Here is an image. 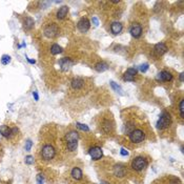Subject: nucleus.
<instances>
[{"instance_id": "obj_1", "label": "nucleus", "mask_w": 184, "mask_h": 184, "mask_svg": "<svg viewBox=\"0 0 184 184\" xmlns=\"http://www.w3.org/2000/svg\"><path fill=\"white\" fill-rule=\"evenodd\" d=\"M147 164H148V162L145 157L138 156L133 159V161L130 163V166L135 172H143V170L147 167Z\"/></svg>"}, {"instance_id": "obj_2", "label": "nucleus", "mask_w": 184, "mask_h": 184, "mask_svg": "<svg viewBox=\"0 0 184 184\" xmlns=\"http://www.w3.org/2000/svg\"><path fill=\"white\" fill-rule=\"evenodd\" d=\"M170 124H172V117H170L169 113L163 112L159 118V120L157 122V128L158 129H165Z\"/></svg>"}, {"instance_id": "obj_3", "label": "nucleus", "mask_w": 184, "mask_h": 184, "mask_svg": "<svg viewBox=\"0 0 184 184\" xmlns=\"http://www.w3.org/2000/svg\"><path fill=\"white\" fill-rule=\"evenodd\" d=\"M129 140L133 143H141L144 139H145V133L139 128H135L128 134Z\"/></svg>"}, {"instance_id": "obj_4", "label": "nucleus", "mask_w": 184, "mask_h": 184, "mask_svg": "<svg viewBox=\"0 0 184 184\" xmlns=\"http://www.w3.org/2000/svg\"><path fill=\"white\" fill-rule=\"evenodd\" d=\"M101 130L103 131V133L107 134V135H111L113 131H114V122H113V119L112 118H105V119H103L101 121Z\"/></svg>"}, {"instance_id": "obj_5", "label": "nucleus", "mask_w": 184, "mask_h": 184, "mask_svg": "<svg viewBox=\"0 0 184 184\" xmlns=\"http://www.w3.org/2000/svg\"><path fill=\"white\" fill-rule=\"evenodd\" d=\"M55 154H56V150L55 148L53 147L52 145H49V144H46V145H44L41 149V156L44 160H51L53 159V158L55 157Z\"/></svg>"}, {"instance_id": "obj_6", "label": "nucleus", "mask_w": 184, "mask_h": 184, "mask_svg": "<svg viewBox=\"0 0 184 184\" xmlns=\"http://www.w3.org/2000/svg\"><path fill=\"white\" fill-rule=\"evenodd\" d=\"M58 32H59V29L57 24L55 23H51L48 25L45 26L44 29V35L47 37V38H54L58 35Z\"/></svg>"}, {"instance_id": "obj_7", "label": "nucleus", "mask_w": 184, "mask_h": 184, "mask_svg": "<svg viewBox=\"0 0 184 184\" xmlns=\"http://www.w3.org/2000/svg\"><path fill=\"white\" fill-rule=\"evenodd\" d=\"M71 87L75 91H80V90H82L85 87V80H84L83 78H81V77L75 78V79H73V80H72Z\"/></svg>"}, {"instance_id": "obj_8", "label": "nucleus", "mask_w": 184, "mask_h": 184, "mask_svg": "<svg viewBox=\"0 0 184 184\" xmlns=\"http://www.w3.org/2000/svg\"><path fill=\"white\" fill-rule=\"evenodd\" d=\"M88 154H89V156L91 157V159H93V160H100L101 158L103 157L102 148L99 147V146H93V147H90L89 150H88Z\"/></svg>"}, {"instance_id": "obj_9", "label": "nucleus", "mask_w": 184, "mask_h": 184, "mask_svg": "<svg viewBox=\"0 0 184 184\" xmlns=\"http://www.w3.org/2000/svg\"><path fill=\"white\" fill-rule=\"evenodd\" d=\"M77 28H78V30L80 31L81 33H86L89 30V28H90V23H89L88 19L86 17L81 18L80 20L78 21V23H77Z\"/></svg>"}, {"instance_id": "obj_10", "label": "nucleus", "mask_w": 184, "mask_h": 184, "mask_svg": "<svg viewBox=\"0 0 184 184\" xmlns=\"http://www.w3.org/2000/svg\"><path fill=\"white\" fill-rule=\"evenodd\" d=\"M166 52H167V46L165 45L164 42L157 43V44L154 46V53L156 54V56H158V57H161L162 55L165 54Z\"/></svg>"}, {"instance_id": "obj_11", "label": "nucleus", "mask_w": 184, "mask_h": 184, "mask_svg": "<svg viewBox=\"0 0 184 184\" xmlns=\"http://www.w3.org/2000/svg\"><path fill=\"white\" fill-rule=\"evenodd\" d=\"M129 33L134 38H139L142 34V26L139 23H133L130 25Z\"/></svg>"}, {"instance_id": "obj_12", "label": "nucleus", "mask_w": 184, "mask_h": 184, "mask_svg": "<svg viewBox=\"0 0 184 184\" xmlns=\"http://www.w3.org/2000/svg\"><path fill=\"white\" fill-rule=\"evenodd\" d=\"M157 79L159 81H162V82H169V81L173 80V75L168 71H162L157 75Z\"/></svg>"}, {"instance_id": "obj_13", "label": "nucleus", "mask_w": 184, "mask_h": 184, "mask_svg": "<svg viewBox=\"0 0 184 184\" xmlns=\"http://www.w3.org/2000/svg\"><path fill=\"white\" fill-rule=\"evenodd\" d=\"M136 75H137V70L135 68H130V69H127L126 72L124 73L123 79L124 81H134Z\"/></svg>"}, {"instance_id": "obj_14", "label": "nucleus", "mask_w": 184, "mask_h": 184, "mask_svg": "<svg viewBox=\"0 0 184 184\" xmlns=\"http://www.w3.org/2000/svg\"><path fill=\"white\" fill-rule=\"evenodd\" d=\"M114 175L116 177H119V178H122V177H125L126 176V168L124 165H121V164H118L114 167Z\"/></svg>"}, {"instance_id": "obj_15", "label": "nucleus", "mask_w": 184, "mask_h": 184, "mask_svg": "<svg viewBox=\"0 0 184 184\" xmlns=\"http://www.w3.org/2000/svg\"><path fill=\"white\" fill-rule=\"evenodd\" d=\"M59 64H60V66H61V70L65 72V71H68L73 65V61L70 58L64 57V58H62V59L59 60Z\"/></svg>"}, {"instance_id": "obj_16", "label": "nucleus", "mask_w": 184, "mask_h": 184, "mask_svg": "<svg viewBox=\"0 0 184 184\" xmlns=\"http://www.w3.org/2000/svg\"><path fill=\"white\" fill-rule=\"evenodd\" d=\"M123 30V25L120 22H113L111 24V32L114 35H119Z\"/></svg>"}, {"instance_id": "obj_17", "label": "nucleus", "mask_w": 184, "mask_h": 184, "mask_svg": "<svg viewBox=\"0 0 184 184\" xmlns=\"http://www.w3.org/2000/svg\"><path fill=\"white\" fill-rule=\"evenodd\" d=\"M71 176H72V178H73L74 180L78 181V180H81V179H82V177H83V173H82V170H81L80 168L76 166V167H74V168L72 169Z\"/></svg>"}, {"instance_id": "obj_18", "label": "nucleus", "mask_w": 184, "mask_h": 184, "mask_svg": "<svg viewBox=\"0 0 184 184\" xmlns=\"http://www.w3.org/2000/svg\"><path fill=\"white\" fill-rule=\"evenodd\" d=\"M69 11H70V9H69L68 5H62V6L58 10V12H57V18H58V19H63V18H65V17L68 16V14H69Z\"/></svg>"}, {"instance_id": "obj_19", "label": "nucleus", "mask_w": 184, "mask_h": 184, "mask_svg": "<svg viewBox=\"0 0 184 184\" xmlns=\"http://www.w3.org/2000/svg\"><path fill=\"white\" fill-rule=\"evenodd\" d=\"M79 134L76 130H71L65 135V142H70V141H78Z\"/></svg>"}, {"instance_id": "obj_20", "label": "nucleus", "mask_w": 184, "mask_h": 184, "mask_svg": "<svg viewBox=\"0 0 184 184\" xmlns=\"http://www.w3.org/2000/svg\"><path fill=\"white\" fill-rule=\"evenodd\" d=\"M0 134H1L3 137H5V138H10V137L13 136L12 128L9 127L7 125H1L0 126Z\"/></svg>"}, {"instance_id": "obj_21", "label": "nucleus", "mask_w": 184, "mask_h": 184, "mask_svg": "<svg viewBox=\"0 0 184 184\" xmlns=\"http://www.w3.org/2000/svg\"><path fill=\"white\" fill-rule=\"evenodd\" d=\"M23 26H24V30L26 31H30L34 28V20L31 17H25L24 22H23Z\"/></svg>"}, {"instance_id": "obj_22", "label": "nucleus", "mask_w": 184, "mask_h": 184, "mask_svg": "<svg viewBox=\"0 0 184 184\" xmlns=\"http://www.w3.org/2000/svg\"><path fill=\"white\" fill-rule=\"evenodd\" d=\"M95 70L99 73H102V72H105L106 70H108V64L107 63H105L103 61L101 62H98L96 65H95Z\"/></svg>"}, {"instance_id": "obj_23", "label": "nucleus", "mask_w": 184, "mask_h": 184, "mask_svg": "<svg viewBox=\"0 0 184 184\" xmlns=\"http://www.w3.org/2000/svg\"><path fill=\"white\" fill-rule=\"evenodd\" d=\"M66 148L70 152H76L78 148V141H70L66 142Z\"/></svg>"}, {"instance_id": "obj_24", "label": "nucleus", "mask_w": 184, "mask_h": 184, "mask_svg": "<svg viewBox=\"0 0 184 184\" xmlns=\"http://www.w3.org/2000/svg\"><path fill=\"white\" fill-rule=\"evenodd\" d=\"M51 53L53 55H58L60 53H62V47L58 44H53L51 47Z\"/></svg>"}, {"instance_id": "obj_25", "label": "nucleus", "mask_w": 184, "mask_h": 184, "mask_svg": "<svg viewBox=\"0 0 184 184\" xmlns=\"http://www.w3.org/2000/svg\"><path fill=\"white\" fill-rule=\"evenodd\" d=\"M110 83H111V86H112V88H113L115 91H117V93L119 94V95H123V89L121 88V86H120V85H118V84H117L115 81H111Z\"/></svg>"}, {"instance_id": "obj_26", "label": "nucleus", "mask_w": 184, "mask_h": 184, "mask_svg": "<svg viewBox=\"0 0 184 184\" xmlns=\"http://www.w3.org/2000/svg\"><path fill=\"white\" fill-rule=\"evenodd\" d=\"M179 112H180V118L183 120L184 118V100L181 99L179 102Z\"/></svg>"}, {"instance_id": "obj_27", "label": "nucleus", "mask_w": 184, "mask_h": 184, "mask_svg": "<svg viewBox=\"0 0 184 184\" xmlns=\"http://www.w3.org/2000/svg\"><path fill=\"white\" fill-rule=\"evenodd\" d=\"M76 126H77L79 129L83 130V131H89V127H88L87 125H85V124H82V123L77 122V123H76Z\"/></svg>"}, {"instance_id": "obj_28", "label": "nucleus", "mask_w": 184, "mask_h": 184, "mask_svg": "<svg viewBox=\"0 0 184 184\" xmlns=\"http://www.w3.org/2000/svg\"><path fill=\"white\" fill-rule=\"evenodd\" d=\"M10 62H11V57H10L9 55H3V56L1 57V63H2L3 65L9 64Z\"/></svg>"}, {"instance_id": "obj_29", "label": "nucleus", "mask_w": 184, "mask_h": 184, "mask_svg": "<svg viewBox=\"0 0 184 184\" xmlns=\"http://www.w3.org/2000/svg\"><path fill=\"white\" fill-rule=\"evenodd\" d=\"M25 163L28 164V165L34 164V157H32V156H26V157H25Z\"/></svg>"}, {"instance_id": "obj_30", "label": "nucleus", "mask_w": 184, "mask_h": 184, "mask_svg": "<svg viewBox=\"0 0 184 184\" xmlns=\"http://www.w3.org/2000/svg\"><path fill=\"white\" fill-rule=\"evenodd\" d=\"M139 70L141 73H145L147 70H148V64L147 63H144V64H141L139 66Z\"/></svg>"}, {"instance_id": "obj_31", "label": "nucleus", "mask_w": 184, "mask_h": 184, "mask_svg": "<svg viewBox=\"0 0 184 184\" xmlns=\"http://www.w3.org/2000/svg\"><path fill=\"white\" fill-rule=\"evenodd\" d=\"M32 145H33L32 141H31V140H28V141L25 142V150L30 152V150H31V148H32Z\"/></svg>"}, {"instance_id": "obj_32", "label": "nucleus", "mask_w": 184, "mask_h": 184, "mask_svg": "<svg viewBox=\"0 0 184 184\" xmlns=\"http://www.w3.org/2000/svg\"><path fill=\"white\" fill-rule=\"evenodd\" d=\"M37 184H44V179L41 174H39L37 176Z\"/></svg>"}, {"instance_id": "obj_33", "label": "nucleus", "mask_w": 184, "mask_h": 184, "mask_svg": "<svg viewBox=\"0 0 184 184\" xmlns=\"http://www.w3.org/2000/svg\"><path fill=\"white\" fill-rule=\"evenodd\" d=\"M91 22L94 23L95 26H98V25H99V21H98V19H97L96 17H93V19H91Z\"/></svg>"}, {"instance_id": "obj_34", "label": "nucleus", "mask_w": 184, "mask_h": 184, "mask_svg": "<svg viewBox=\"0 0 184 184\" xmlns=\"http://www.w3.org/2000/svg\"><path fill=\"white\" fill-rule=\"evenodd\" d=\"M120 154H121L122 156H127V155H128V152H127L125 148H121V150H120Z\"/></svg>"}, {"instance_id": "obj_35", "label": "nucleus", "mask_w": 184, "mask_h": 184, "mask_svg": "<svg viewBox=\"0 0 184 184\" xmlns=\"http://www.w3.org/2000/svg\"><path fill=\"white\" fill-rule=\"evenodd\" d=\"M33 96H34V98H35V100H36V101H38V100H39V96H38V93H37L36 90H34V91H33Z\"/></svg>"}, {"instance_id": "obj_36", "label": "nucleus", "mask_w": 184, "mask_h": 184, "mask_svg": "<svg viewBox=\"0 0 184 184\" xmlns=\"http://www.w3.org/2000/svg\"><path fill=\"white\" fill-rule=\"evenodd\" d=\"M26 59H28V61H29V62H30V63H32V64H34V63H35V62H36V61H35V60H32V59H30V58H26Z\"/></svg>"}, {"instance_id": "obj_37", "label": "nucleus", "mask_w": 184, "mask_h": 184, "mask_svg": "<svg viewBox=\"0 0 184 184\" xmlns=\"http://www.w3.org/2000/svg\"><path fill=\"white\" fill-rule=\"evenodd\" d=\"M183 75H184V74H183V73H181V74H180V77H179L181 82H183Z\"/></svg>"}]
</instances>
